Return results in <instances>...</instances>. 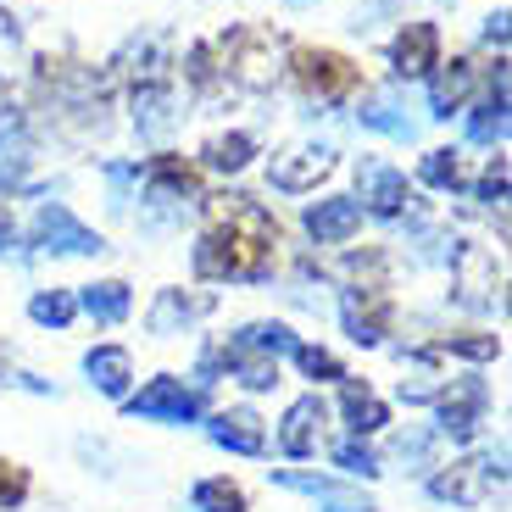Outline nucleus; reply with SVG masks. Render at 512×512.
I'll list each match as a JSON object with an SVG mask.
<instances>
[{
    "instance_id": "c756f323",
    "label": "nucleus",
    "mask_w": 512,
    "mask_h": 512,
    "mask_svg": "<svg viewBox=\"0 0 512 512\" xmlns=\"http://www.w3.org/2000/svg\"><path fill=\"white\" fill-rule=\"evenodd\" d=\"M440 351H457V357H468V362H496L501 357V340H496V334H446Z\"/></svg>"
},
{
    "instance_id": "6ab92c4d",
    "label": "nucleus",
    "mask_w": 512,
    "mask_h": 512,
    "mask_svg": "<svg viewBox=\"0 0 512 512\" xmlns=\"http://www.w3.org/2000/svg\"><path fill=\"white\" fill-rule=\"evenodd\" d=\"M468 84H474V67L468 62H440L435 84H429V117H451L462 112V101H468Z\"/></svg>"
},
{
    "instance_id": "7ed1b4c3",
    "label": "nucleus",
    "mask_w": 512,
    "mask_h": 512,
    "mask_svg": "<svg viewBox=\"0 0 512 512\" xmlns=\"http://www.w3.org/2000/svg\"><path fill=\"white\" fill-rule=\"evenodd\" d=\"M440 429L435 435L457 440V446H468V440L479 435V423H485V407H490V384L479 379V373H462V379L440 384Z\"/></svg>"
},
{
    "instance_id": "9b49d317",
    "label": "nucleus",
    "mask_w": 512,
    "mask_h": 512,
    "mask_svg": "<svg viewBox=\"0 0 512 512\" xmlns=\"http://www.w3.org/2000/svg\"><path fill=\"white\" fill-rule=\"evenodd\" d=\"M357 229H362V206L351 195H329V201L307 206V234L318 245H346Z\"/></svg>"
},
{
    "instance_id": "a211bd4d",
    "label": "nucleus",
    "mask_w": 512,
    "mask_h": 512,
    "mask_svg": "<svg viewBox=\"0 0 512 512\" xmlns=\"http://www.w3.org/2000/svg\"><path fill=\"white\" fill-rule=\"evenodd\" d=\"M229 346H234V351H262V357L279 362V357H290L301 340H295L290 323H245V329L229 334Z\"/></svg>"
},
{
    "instance_id": "a878e982",
    "label": "nucleus",
    "mask_w": 512,
    "mask_h": 512,
    "mask_svg": "<svg viewBox=\"0 0 512 512\" xmlns=\"http://www.w3.org/2000/svg\"><path fill=\"white\" fill-rule=\"evenodd\" d=\"M435 451H440V435H435V429H407V435L396 440V462L407 468V474H429V468H440Z\"/></svg>"
},
{
    "instance_id": "20e7f679",
    "label": "nucleus",
    "mask_w": 512,
    "mask_h": 512,
    "mask_svg": "<svg viewBox=\"0 0 512 512\" xmlns=\"http://www.w3.org/2000/svg\"><path fill=\"white\" fill-rule=\"evenodd\" d=\"M28 240H34L39 251H51V256H101V251H106L101 234H95L90 223H78L62 201H45V206H39L34 223H28Z\"/></svg>"
},
{
    "instance_id": "c85d7f7f",
    "label": "nucleus",
    "mask_w": 512,
    "mask_h": 512,
    "mask_svg": "<svg viewBox=\"0 0 512 512\" xmlns=\"http://www.w3.org/2000/svg\"><path fill=\"white\" fill-rule=\"evenodd\" d=\"M440 396V373H435V357H412V379H401V401L418 407V401H435Z\"/></svg>"
},
{
    "instance_id": "4be33fe9",
    "label": "nucleus",
    "mask_w": 512,
    "mask_h": 512,
    "mask_svg": "<svg viewBox=\"0 0 512 512\" xmlns=\"http://www.w3.org/2000/svg\"><path fill=\"white\" fill-rule=\"evenodd\" d=\"M151 201H162V206H190V201H201L195 195V179H190V167H179V162H156L151 167Z\"/></svg>"
},
{
    "instance_id": "cd10ccee",
    "label": "nucleus",
    "mask_w": 512,
    "mask_h": 512,
    "mask_svg": "<svg viewBox=\"0 0 512 512\" xmlns=\"http://www.w3.org/2000/svg\"><path fill=\"white\" fill-rule=\"evenodd\" d=\"M418 179L429 184V190H457L462 184V156L457 151H423Z\"/></svg>"
},
{
    "instance_id": "ddd939ff",
    "label": "nucleus",
    "mask_w": 512,
    "mask_h": 512,
    "mask_svg": "<svg viewBox=\"0 0 512 512\" xmlns=\"http://www.w3.org/2000/svg\"><path fill=\"white\" fill-rule=\"evenodd\" d=\"M323 173H334V151L329 145H301V151H290V156L273 162V190L301 195V190H312Z\"/></svg>"
},
{
    "instance_id": "6e6552de",
    "label": "nucleus",
    "mask_w": 512,
    "mask_h": 512,
    "mask_svg": "<svg viewBox=\"0 0 512 512\" xmlns=\"http://www.w3.org/2000/svg\"><path fill=\"white\" fill-rule=\"evenodd\" d=\"M390 67L396 78H429L440 67V28L435 23H407L390 45Z\"/></svg>"
},
{
    "instance_id": "4468645a",
    "label": "nucleus",
    "mask_w": 512,
    "mask_h": 512,
    "mask_svg": "<svg viewBox=\"0 0 512 512\" xmlns=\"http://www.w3.org/2000/svg\"><path fill=\"white\" fill-rule=\"evenodd\" d=\"M340 412H346V429H351L357 440L390 423V407L373 396V384H368V379H351V373L340 379Z\"/></svg>"
},
{
    "instance_id": "9d476101",
    "label": "nucleus",
    "mask_w": 512,
    "mask_h": 512,
    "mask_svg": "<svg viewBox=\"0 0 512 512\" xmlns=\"http://www.w3.org/2000/svg\"><path fill=\"white\" fill-rule=\"evenodd\" d=\"M212 312V295H190V290H162L151 301V312H145V329L156 334V340H173V334H184L195 318H206Z\"/></svg>"
},
{
    "instance_id": "2f4dec72",
    "label": "nucleus",
    "mask_w": 512,
    "mask_h": 512,
    "mask_svg": "<svg viewBox=\"0 0 512 512\" xmlns=\"http://www.w3.org/2000/svg\"><path fill=\"white\" fill-rule=\"evenodd\" d=\"M334 462H340L351 479H373V474H379V457H373L362 440H340V446H334Z\"/></svg>"
},
{
    "instance_id": "5701e85b",
    "label": "nucleus",
    "mask_w": 512,
    "mask_h": 512,
    "mask_svg": "<svg viewBox=\"0 0 512 512\" xmlns=\"http://www.w3.org/2000/svg\"><path fill=\"white\" fill-rule=\"evenodd\" d=\"M195 512H245V490L234 485L229 474H212V479H195L190 490Z\"/></svg>"
},
{
    "instance_id": "f3484780",
    "label": "nucleus",
    "mask_w": 512,
    "mask_h": 512,
    "mask_svg": "<svg viewBox=\"0 0 512 512\" xmlns=\"http://www.w3.org/2000/svg\"><path fill=\"white\" fill-rule=\"evenodd\" d=\"M78 312H90L95 323H123L128 312H134V290H128L123 279H95V284H84L78 290Z\"/></svg>"
},
{
    "instance_id": "f03ea898",
    "label": "nucleus",
    "mask_w": 512,
    "mask_h": 512,
    "mask_svg": "<svg viewBox=\"0 0 512 512\" xmlns=\"http://www.w3.org/2000/svg\"><path fill=\"white\" fill-rule=\"evenodd\" d=\"M123 412L128 418H145V423H201L206 418V390L162 373V379L145 384L140 396H123Z\"/></svg>"
},
{
    "instance_id": "f704fd0d",
    "label": "nucleus",
    "mask_w": 512,
    "mask_h": 512,
    "mask_svg": "<svg viewBox=\"0 0 512 512\" xmlns=\"http://www.w3.org/2000/svg\"><path fill=\"white\" fill-rule=\"evenodd\" d=\"M485 45H507V12H490L485 17Z\"/></svg>"
},
{
    "instance_id": "e433bc0d",
    "label": "nucleus",
    "mask_w": 512,
    "mask_h": 512,
    "mask_svg": "<svg viewBox=\"0 0 512 512\" xmlns=\"http://www.w3.org/2000/svg\"><path fill=\"white\" fill-rule=\"evenodd\" d=\"M0 34H6V39H12V17H0Z\"/></svg>"
},
{
    "instance_id": "412c9836",
    "label": "nucleus",
    "mask_w": 512,
    "mask_h": 512,
    "mask_svg": "<svg viewBox=\"0 0 512 512\" xmlns=\"http://www.w3.org/2000/svg\"><path fill=\"white\" fill-rule=\"evenodd\" d=\"M468 140L474 145H501L507 140V73H496V95L468 117Z\"/></svg>"
},
{
    "instance_id": "7c9ffc66",
    "label": "nucleus",
    "mask_w": 512,
    "mask_h": 512,
    "mask_svg": "<svg viewBox=\"0 0 512 512\" xmlns=\"http://www.w3.org/2000/svg\"><path fill=\"white\" fill-rule=\"evenodd\" d=\"M290 357L301 362V373H307V379H346L340 357H334V351H323V346H307V340H301V346H295Z\"/></svg>"
},
{
    "instance_id": "4c0bfd02",
    "label": "nucleus",
    "mask_w": 512,
    "mask_h": 512,
    "mask_svg": "<svg viewBox=\"0 0 512 512\" xmlns=\"http://www.w3.org/2000/svg\"><path fill=\"white\" fill-rule=\"evenodd\" d=\"M0 106H6V78H0Z\"/></svg>"
},
{
    "instance_id": "2eb2a0df",
    "label": "nucleus",
    "mask_w": 512,
    "mask_h": 512,
    "mask_svg": "<svg viewBox=\"0 0 512 512\" xmlns=\"http://www.w3.org/2000/svg\"><path fill=\"white\" fill-rule=\"evenodd\" d=\"M273 485L301 490V496H312L323 512H379L368 496H357V490H346V485H334V479H318V474H273Z\"/></svg>"
},
{
    "instance_id": "f257e3e1",
    "label": "nucleus",
    "mask_w": 512,
    "mask_h": 512,
    "mask_svg": "<svg viewBox=\"0 0 512 512\" xmlns=\"http://www.w3.org/2000/svg\"><path fill=\"white\" fill-rule=\"evenodd\" d=\"M490 479H507V446H490L485 457H462L440 474H429V496L451 501V507H479L490 496Z\"/></svg>"
},
{
    "instance_id": "0eeeda50",
    "label": "nucleus",
    "mask_w": 512,
    "mask_h": 512,
    "mask_svg": "<svg viewBox=\"0 0 512 512\" xmlns=\"http://www.w3.org/2000/svg\"><path fill=\"white\" fill-rule=\"evenodd\" d=\"M323 423H329V407H323L318 396L290 401V412H284V423H279V451L284 457H318Z\"/></svg>"
},
{
    "instance_id": "1a4fd4ad",
    "label": "nucleus",
    "mask_w": 512,
    "mask_h": 512,
    "mask_svg": "<svg viewBox=\"0 0 512 512\" xmlns=\"http://www.w3.org/2000/svg\"><path fill=\"white\" fill-rule=\"evenodd\" d=\"M206 435H212V446L234 451V457H262V451H268V429H262V418H256L251 407L212 412V423H206Z\"/></svg>"
},
{
    "instance_id": "f8f14e48",
    "label": "nucleus",
    "mask_w": 512,
    "mask_h": 512,
    "mask_svg": "<svg viewBox=\"0 0 512 512\" xmlns=\"http://www.w3.org/2000/svg\"><path fill=\"white\" fill-rule=\"evenodd\" d=\"M340 318H346V334L357 340V346H379V340H384V318H390L384 290H357V284H351L346 301H340Z\"/></svg>"
},
{
    "instance_id": "c9c22d12",
    "label": "nucleus",
    "mask_w": 512,
    "mask_h": 512,
    "mask_svg": "<svg viewBox=\"0 0 512 512\" xmlns=\"http://www.w3.org/2000/svg\"><path fill=\"white\" fill-rule=\"evenodd\" d=\"M12 245H17V234H12V223L0 218V251H12Z\"/></svg>"
},
{
    "instance_id": "aec40b11",
    "label": "nucleus",
    "mask_w": 512,
    "mask_h": 512,
    "mask_svg": "<svg viewBox=\"0 0 512 512\" xmlns=\"http://www.w3.org/2000/svg\"><path fill=\"white\" fill-rule=\"evenodd\" d=\"M134 128H140L145 140H162L167 128H173V95L162 84H140L134 90Z\"/></svg>"
},
{
    "instance_id": "393cba45",
    "label": "nucleus",
    "mask_w": 512,
    "mask_h": 512,
    "mask_svg": "<svg viewBox=\"0 0 512 512\" xmlns=\"http://www.w3.org/2000/svg\"><path fill=\"white\" fill-rule=\"evenodd\" d=\"M28 318H34L39 329H67V323L78 318V295L73 290H39L34 301H28Z\"/></svg>"
},
{
    "instance_id": "72a5a7b5",
    "label": "nucleus",
    "mask_w": 512,
    "mask_h": 512,
    "mask_svg": "<svg viewBox=\"0 0 512 512\" xmlns=\"http://www.w3.org/2000/svg\"><path fill=\"white\" fill-rule=\"evenodd\" d=\"M479 201H490V206L507 201V156H496V162L479 173Z\"/></svg>"
},
{
    "instance_id": "423d86ee",
    "label": "nucleus",
    "mask_w": 512,
    "mask_h": 512,
    "mask_svg": "<svg viewBox=\"0 0 512 512\" xmlns=\"http://www.w3.org/2000/svg\"><path fill=\"white\" fill-rule=\"evenodd\" d=\"M295 73H301V84L318 101H340V95L357 90V67L334 51H295Z\"/></svg>"
},
{
    "instance_id": "39448f33",
    "label": "nucleus",
    "mask_w": 512,
    "mask_h": 512,
    "mask_svg": "<svg viewBox=\"0 0 512 512\" xmlns=\"http://www.w3.org/2000/svg\"><path fill=\"white\" fill-rule=\"evenodd\" d=\"M357 190H362V212H373V218H401L412 206V190H407V173L390 162H362L357 167Z\"/></svg>"
},
{
    "instance_id": "473e14b6",
    "label": "nucleus",
    "mask_w": 512,
    "mask_h": 512,
    "mask_svg": "<svg viewBox=\"0 0 512 512\" xmlns=\"http://www.w3.org/2000/svg\"><path fill=\"white\" fill-rule=\"evenodd\" d=\"M28 501V468L23 462H0V512H12Z\"/></svg>"
},
{
    "instance_id": "bb28decb",
    "label": "nucleus",
    "mask_w": 512,
    "mask_h": 512,
    "mask_svg": "<svg viewBox=\"0 0 512 512\" xmlns=\"http://www.w3.org/2000/svg\"><path fill=\"white\" fill-rule=\"evenodd\" d=\"M357 123L373 128V134H390V140H412V134H418V128H412V117H401L390 101H368L357 112Z\"/></svg>"
},
{
    "instance_id": "b1692460",
    "label": "nucleus",
    "mask_w": 512,
    "mask_h": 512,
    "mask_svg": "<svg viewBox=\"0 0 512 512\" xmlns=\"http://www.w3.org/2000/svg\"><path fill=\"white\" fill-rule=\"evenodd\" d=\"M251 156H256V140H251V134H218V140H206L201 162L212 167V173H240Z\"/></svg>"
},
{
    "instance_id": "dca6fc26",
    "label": "nucleus",
    "mask_w": 512,
    "mask_h": 512,
    "mask_svg": "<svg viewBox=\"0 0 512 512\" xmlns=\"http://www.w3.org/2000/svg\"><path fill=\"white\" fill-rule=\"evenodd\" d=\"M84 373H90V384L101 396L123 401L128 384H134V357L123 346H95V351H84Z\"/></svg>"
}]
</instances>
